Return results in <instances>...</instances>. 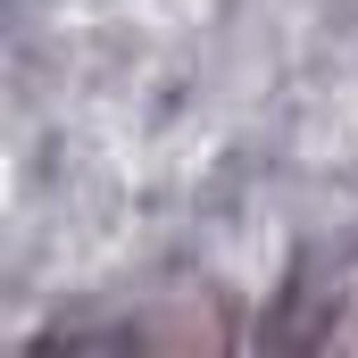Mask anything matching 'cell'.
<instances>
[{
	"mask_svg": "<svg viewBox=\"0 0 358 358\" xmlns=\"http://www.w3.org/2000/svg\"><path fill=\"white\" fill-rule=\"evenodd\" d=\"M317 342H342V350H358V283L342 292V308H325V325H317Z\"/></svg>",
	"mask_w": 358,
	"mask_h": 358,
	"instance_id": "cell-1",
	"label": "cell"
}]
</instances>
